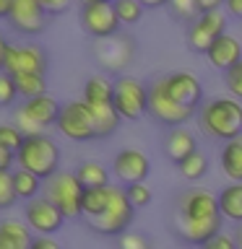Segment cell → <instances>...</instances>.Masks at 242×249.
I'll use <instances>...</instances> for the list:
<instances>
[{"label": "cell", "mask_w": 242, "mask_h": 249, "mask_svg": "<svg viewBox=\"0 0 242 249\" xmlns=\"http://www.w3.org/2000/svg\"><path fill=\"white\" fill-rule=\"evenodd\" d=\"M224 83H226L232 96H237L242 101V60L234 62L229 70H224Z\"/></svg>", "instance_id": "cell-36"}, {"label": "cell", "mask_w": 242, "mask_h": 249, "mask_svg": "<svg viewBox=\"0 0 242 249\" xmlns=\"http://www.w3.org/2000/svg\"><path fill=\"white\" fill-rule=\"evenodd\" d=\"M120 247L122 249H148V239L146 236H138V233H120Z\"/></svg>", "instance_id": "cell-37"}, {"label": "cell", "mask_w": 242, "mask_h": 249, "mask_svg": "<svg viewBox=\"0 0 242 249\" xmlns=\"http://www.w3.org/2000/svg\"><path fill=\"white\" fill-rule=\"evenodd\" d=\"M216 197H219L222 215L234 223H242V182H232L229 179V184L222 187V192Z\"/></svg>", "instance_id": "cell-23"}, {"label": "cell", "mask_w": 242, "mask_h": 249, "mask_svg": "<svg viewBox=\"0 0 242 249\" xmlns=\"http://www.w3.org/2000/svg\"><path fill=\"white\" fill-rule=\"evenodd\" d=\"M136 210L138 208L130 202L125 187H112V200L104 208V213L86 218V223L99 236H120V233H125L130 229L133 218H136Z\"/></svg>", "instance_id": "cell-4"}, {"label": "cell", "mask_w": 242, "mask_h": 249, "mask_svg": "<svg viewBox=\"0 0 242 249\" xmlns=\"http://www.w3.org/2000/svg\"><path fill=\"white\" fill-rule=\"evenodd\" d=\"M206 57H208V62L214 68L229 70L234 62L242 60V44L232 34H226V31H224V34H219L214 42H211V47L206 50Z\"/></svg>", "instance_id": "cell-18"}, {"label": "cell", "mask_w": 242, "mask_h": 249, "mask_svg": "<svg viewBox=\"0 0 242 249\" xmlns=\"http://www.w3.org/2000/svg\"><path fill=\"white\" fill-rule=\"evenodd\" d=\"M195 112H198L195 107H187L182 101L172 99L159 86V81L151 83V89H148V114H151V120H156L164 127H177V124L190 122Z\"/></svg>", "instance_id": "cell-8"}, {"label": "cell", "mask_w": 242, "mask_h": 249, "mask_svg": "<svg viewBox=\"0 0 242 249\" xmlns=\"http://www.w3.org/2000/svg\"><path fill=\"white\" fill-rule=\"evenodd\" d=\"M109 200H112V184L86 187V190H83V200H81L83 218H94V215L104 213V208L109 205Z\"/></svg>", "instance_id": "cell-25"}, {"label": "cell", "mask_w": 242, "mask_h": 249, "mask_svg": "<svg viewBox=\"0 0 242 249\" xmlns=\"http://www.w3.org/2000/svg\"><path fill=\"white\" fill-rule=\"evenodd\" d=\"M219 166L232 182H242V135L224 140V148L219 153Z\"/></svg>", "instance_id": "cell-21"}, {"label": "cell", "mask_w": 242, "mask_h": 249, "mask_svg": "<svg viewBox=\"0 0 242 249\" xmlns=\"http://www.w3.org/2000/svg\"><path fill=\"white\" fill-rule=\"evenodd\" d=\"M222 208L219 197L206 190H185L177 197L175 205V233L185 244L193 247H206L211 236L222 231Z\"/></svg>", "instance_id": "cell-1"}, {"label": "cell", "mask_w": 242, "mask_h": 249, "mask_svg": "<svg viewBox=\"0 0 242 249\" xmlns=\"http://www.w3.org/2000/svg\"><path fill=\"white\" fill-rule=\"evenodd\" d=\"M125 192H128V197H130V202L136 208H148V205H151V200H154V192H151V187H146V182L125 184Z\"/></svg>", "instance_id": "cell-33"}, {"label": "cell", "mask_w": 242, "mask_h": 249, "mask_svg": "<svg viewBox=\"0 0 242 249\" xmlns=\"http://www.w3.org/2000/svg\"><path fill=\"white\" fill-rule=\"evenodd\" d=\"M234 239H237V247L242 249V223L237 226V231H234Z\"/></svg>", "instance_id": "cell-47"}, {"label": "cell", "mask_w": 242, "mask_h": 249, "mask_svg": "<svg viewBox=\"0 0 242 249\" xmlns=\"http://www.w3.org/2000/svg\"><path fill=\"white\" fill-rule=\"evenodd\" d=\"M47 18L50 13L44 11V5L39 0H13L11 13H8V23L23 36H37L47 29Z\"/></svg>", "instance_id": "cell-13"}, {"label": "cell", "mask_w": 242, "mask_h": 249, "mask_svg": "<svg viewBox=\"0 0 242 249\" xmlns=\"http://www.w3.org/2000/svg\"><path fill=\"white\" fill-rule=\"evenodd\" d=\"M112 174L120 184L130 182H146V177L151 174V161L143 151L138 148H122L115 153L112 159Z\"/></svg>", "instance_id": "cell-15"}, {"label": "cell", "mask_w": 242, "mask_h": 249, "mask_svg": "<svg viewBox=\"0 0 242 249\" xmlns=\"http://www.w3.org/2000/svg\"><path fill=\"white\" fill-rule=\"evenodd\" d=\"M175 166H177V171L187 179V182H198V179H203V177H206V171H208V159L198 151V148H195L193 153H187L182 161L175 163Z\"/></svg>", "instance_id": "cell-27"}, {"label": "cell", "mask_w": 242, "mask_h": 249, "mask_svg": "<svg viewBox=\"0 0 242 249\" xmlns=\"http://www.w3.org/2000/svg\"><path fill=\"white\" fill-rule=\"evenodd\" d=\"M115 3H81V29L91 39H104L120 31Z\"/></svg>", "instance_id": "cell-12"}, {"label": "cell", "mask_w": 242, "mask_h": 249, "mask_svg": "<svg viewBox=\"0 0 242 249\" xmlns=\"http://www.w3.org/2000/svg\"><path fill=\"white\" fill-rule=\"evenodd\" d=\"M26 221H16V218H5L0 221V249H29L34 236H31Z\"/></svg>", "instance_id": "cell-20"}, {"label": "cell", "mask_w": 242, "mask_h": 249, "mask_svg": "<svg viewBox=\"0 0 242 249\" xmlns=\"http://www.w3.org/2000/svg\"><path fill=\"white\" fill-rule=\"evenodd\" d=\"M83 190L86 187L81 184L76 171H55L52 177L44 179L42 195H47L62 210V215L68 221H73V218H83V208H81Z\"/></svg>", "instance_id": "cell-5"}, {"label": "cell", "mask_w": 242, "mask_h": 249, "mask_svg": "<svg viewBox=\"0 0 242 249\" xmlns=\"http://www.w3.org/2000/svg\"><path fill=\"white\" fill-rule=\"evenodd\" d=\"M206 247H208V249H234V247H237V239H234V236H226V233L219 231L216 236L208 239Z\"/></svg>", "instance_id": "cell-38"}, {"label": "cell", "mask_w": 242, "mask_h": 249, "mask_svg": "<svg viewBox=\"0 0 242 249\" xmlns=\"http://www.w3.org/2000/svg\"><path fill=\"white\" fill-rule=\"evenodd\" d=\"M226 31V13H222V8L216 11H203L198 13V18L190 21L187 26V47L198 54H206L211 42Z\"/></svg>", "instance_id": "cell-11"}, {"label": "cell", "mask_w": 242, "mask_h": 249, "mask_svg": "<svg viewBox=\"0 0 242 249\" xmlns=\"http://www.w3.org/2000/svg\"><path fill=\"white\" fill-rule=\"evenodd\" d=\"M19 96V86H16V75H11L8 70H0V107L8 109Z\"/></svg>", "instance_id": "cell-34"}, {"label": "cell", "mask_w": 242, "mask_h": 249, "mask_svg": "<svg viewBox=\"0 0 242 249\" xmlns=\"http://www.w3.org/2000/svg\"><path fill=\"white\" fill-rule=\"evenodd\" d=\"M13 187H16V195H19V200H31L37 197V195H42V187H44V179L37 177L34 171L29 169H16L13 171Z\"/></svg>", "instance_id": "cell-26"}, {"label": "cell", "mask_w": 242, "mask_h": 249, "mask_svg": "<svg viewBox=\"0 0 242 249\" xmlns=\"http://www.w3.org/2000/svg\"><path fill=\"white\" fill-rule=\"evenodd\" d=\"M11 3H13V0H0V21L8 18V13H11Z\"/></svg>", "instance_id": "cell-44"}, {"label": "cell", "mask_w": 242, "mask_h": 249, "mask_svg": "<svg viewBox=\"0 0 242 249\" xmlns=\"http://www.w3.org/2000/svg\"><path fill=\"white\" fill-rule=\"evenodd\" d=\"M60 107L62 104H58V99H52L50 93H39V96L23 99V104L16 109L13 122L23 130V135L42 132V130L52 127V124L58 122Z\"/></svg>", "instance_id": "cell-6"}, {"label": "cell", "mask_w": 242, "mask_h": 249, "mask_svg": "<svg viewBox=\"0 0 242 249\" xmlns=\"http://www.w3.org/2000/svg\"><path fill=\"white\" fill-rule=\"evenodd\" d=\"M16 200H19V195H16V187H13V171L3 169L0 171V210H11Z\"/></svg>", "instance_id": "cell-32"}, {"label": "cell", "mask_w": 242, "mask_h": 249, "mask_svg": "<svg viewBox=\"0 0 242 249\" xmlns=\"http://www.w3.org/2000/svg\"><path fill=\"white\" fill-rule=\"evenodd\" d=\"M13 161H16V153L11 151V148L0 145V171H3V169H11Z\"/></svg>", "instance_id": "cell-41"}, {"label": "cell", "mask_w": 242, "mask_h": 249, "mask_svg": "<svg viewBox=\"0 0 242 249\" xmlns=\"http://www.w3.org/2000/svg\"><path fill=\"white\" fill-rule=\"evenodd\" d=\"M94 57L107 70H122L133 60V39L122 34H112L104 39H97L94 44Z\"/></svg>", "instance_id": "cell-16"}, {"label": "cell", "mask_w": 242, "mask_h": 249, "mask_svg": "<svg viewBox=\"0 0 242 249\" xmlns=\"http://www.w3.org/2000/svg\"><path fill=\"white\" fill-rule=\"evenodd\" d=\"M55 127L60 130V135H65L68 140H73V143H89V140L97 138L91 109H89V104H86L83 99L65 101V104L60 107V114H58Z\"/></svg>", "instance_id": "cell-7"}, {"label": "cell", "mask_w": 242, "mask_h": 249, "mask_svg": "<svg viewBox=\"0 0 242 249\" xmlns=\"http://www.w3.org/2000/svg\"><path fill=\"white\" fill-rule=\"evenodd\" d=\"M23 221L29 223V229L34 233H52V236H55V233L62 229V223H65L68 218L62 215V210L55 205L47 195H37V197L26 200Z\"/></svg>", "instance_id": "cell-10"}, {"label": "cell", "mask_w": 242, "mask_h": 249, "mask_svg": "<svg viewBox=\"0 0 242 249\" xmlns=\"http://www.w3.org/2000/svg\"><path fill=\"white\" fill-rule=\"evenodd\" d=\"M224 8L232 18H240L242 21V0H224Z\"/></svg>", "instance_id": "cell-42"}, {"label": "cell", "mask_w": 242, "mask_h": 249, "mask_svg": "<svg viewBox=\"0 0 242 249\" xmlns=\"http://www.w3.org/2000/svg\"><path fill=\"white\" fill-rule=\"evenodd\" d=\"M112 3H115L117 18H120L122 26H136V23L143 18L146 5L141 3V0H112Z\"/></svg>", "instance_id": "cell-30"}, {"label": "cell", "mask_w": 242, "mask_h": 249, "mask_svg": "<svg viewBox=\"0 0 242 249\" xmlns=\"http://www.w3.org/2000/svg\"><path fill=\"white\" fill-rule=\"evenodd\" d=\"M78 179L83 187H99V184H109V169L99 161H83L76 169Z\"/></svg>", "instance_id": "cell-28"}, {"label": "cell", "mask_w": 242, "mask_h": 249, "mask_svg": "<svg viewBox=\"0 0 242 249\" xmlns=\"http://www.w3.org/2000/svg\"><path fill=\"white\" fill-rule=\"evenodd\" d=\"M224 0H198V11H216V8H222Z\"/></svg>", "instance_id": "cell-43"}, {"label": "cell", "mask_w": 242, "mask_h": 249, "mask_svg": "<svg viewBox=\"0 0 242 249\" xmlns=\"http://www.w3.org/2000/svg\"><path fill=\"white\" fill-rule=\"evenodd\" d=\"M156 81H159V86L169 93L172 99L182 101V104H187V107H195V109L201 107L203 86H201V81L193 73H187V70H177V73H167V75L156 78Z\"/></svg>", "instance_id": "cell-17"}, {"label": "cell", "mask_w": 242, "mask_h": 249, "mask_svg": "<svg viewBox=\"0 0 242 249\" xmlns=\"http://www.w3.org/2000/svg\"><path fill=\"white\" fill-rule=\"evenodd\" d=\"M3 70L11 75L19 73H47V52L39 44H8Z\"/></svg>", "instance_id": "cell-14"}, {"label": "cell", "mask_w": 242, "mask_h": 249, "mask_svg": "<svg viewBox=\"0 0 242 249\" xmlns=\"http://www.w3.org/2000/svg\"><path fill=\"white\" fill-rule=\"evenodd\" d=\"M8 44H11V42H8V39H5L3 34H0V70H3V57H5V50H8Z\"/></svg>", "instance_id": "cell-45"}, {"label": "cell", "mask_w": 242, "mask_h": 249, "mask_svg": "<svg viewBox=\"0 0 242 249\" xmlns=\"http://www.w3.org/2000/svg\"><path fill=\"white\" fill-rule=\"evenodd\" d=\"M169 8V13H172V18H177V21H182V23H190L198 18V0H169L167 3Z\"/></svg>", "instance_id": "cell-31"}, {"label": "cell", "mask_w": 242, "mask_h": 249, "mask_svg": "<svg viewBox=\"0 0 242 249\" xmlns=\"http://www.w3.org/2000/svg\"><path fill=\"white\" fill-rule=\"evenodd\" d=\"M23 130L19 127V124H0V145H5V148H11V151L16 153L21 148V143H23Z\"/></svg>", "instance_id": "cell-35"}, {"label": "cell", "mask_w": 242, "mask_h": 249, "mask_svg": "<svg viewBox=\"0 0 242 249\" xmlns=\"http://www.w3.org/2000/svg\"><path fill=\"white\" fill-rule=\"evenodd\" d=\"M81 3H112V0H81Z\"/></svg>", "instance_id": "cell-48"}, {"label": "cell", "mask_w": 242, "mask_h": 249, "mask_svg": "<svg viewBox=\"0 0 242 249\" xmlns=\"http://www.w3.org/2000/svg\"><path fill=\"white\" fill-rule=\"evenodd\" d=\"M39 3L44 5V11L50 16H60V13H65L68 8L73 5V0H39Z\"/></svg>", "instance_id": "cell-39"}, {"label": "cell", "mask_w": 242, "mask_h": 249, "mask_svg": "<svg viewBox=\"0 0 242 249\" xmlns=\"http://www.w3.org/2000/svg\"><path fill=\"white\" fill-rule=\"evenodd\" d=\"M91 117H94V127H97V138H109L115 135L117 127H120L122 117L115 109V101H107V104H89Z\"/></svg>", "instance_id": "cell-22"}, {"label": "cell", "mask_w": 242, "mask_h": 249, "mask_svg": "<svg viewBox=\"0 0 242 249\" xmlns=\"http://www.w3.org/2000/svg\"><path fill=\"white\" fill-rule=\"evenodd\" d=\"M16 86H19L21 99H31V96H39V93H47L44 73H19L16 75Z\"/></svg>", "instance_id": "cell-29"}, {"label": "cell", "mask_w": 242, "mask_h": 249, "mask_svg": "<svg viewBox=\"0 0 242 249\" xmlns=\"http://www.w3.org/2000/svg\"><path fill=\"white\" fill-rule=\"evenodd\" d=\"M141 3H143L146 8H164L169 0H141Z\"/></svg>", "instance_id": "cell-46"}, {"label": "cell", "mask_w": 242, "mask_h": 249, "mask_svg": "<svg viewBox=\"0 0 242 249\" xmlns=\"http://www.w3.org/2000/svg\"><path fill=\"white\" fill-rule=\"evenodd\" d=\"M115 96V81L107 75H89L83 83V101L86 104H107Z\"/></svg>", "instance_id": "cell-24"}, {"label": "cell", "mask_w": 242, "mask_h": 249, "mask_svg": "<svg viewBox=\"0 0 242 249\" xmlns=\"http://www.w3.org/2000/svg\"><path fill=\"white\" fill-rule=\"evenodd\" d=\"M31 249H60V244L52 239V233H37L31 241Z\"/></svg>", "instance_id": "cell-40"}, {"label": "cell", "mask_w": 242, "mask_h": 249, "mask_svg": "<svg viewBox=\"0 0 242 249\" xmlns=\"http://www.w3.org/2000/svg\"><path fill=\"white\" fill-rule=\"evenodd\" d=\"M195 148H198V140H195V135L190 130H185L182 124H177V127H169L167 135H164V156L177 163L182 161L187 153H193Z\"/></svg>", "instance_id": "cell-19"}, {"label": "cell", "mask_w": 242, "mask_h": 249, "mask_svg": "<svg viewBox=\"0 0 242 249\" xmlns=\"http://www.w3.org/2000/svg\"><path fill=\"white\" fill-rule=\"evenodd\" d=\"M16 163L21 169L34 171L37 177H52L55 171H60V145L47 135V132H31L23 138L21 148L16 151Z\"/></svg>", "instance_id": "cell-3"}, {"label": "cell", "mask_w": 242, "mask_h": 249, "mask_svg": "<svg viewBox=\"0 0 242 249\" xmlns=\"http://www.w3.org/2000/svg\"><path fill=\"white\" fill-rule=\"evenodd\" d=\"M112 101H115V109L120 112L122 120L136 122L148 114V89L133 75H120L115 81Z\"/></svg>", "instance_id": "cell-9"}, {"label": "cell", "mask_w": 242, "mask_h": 249, "mask_svg": "<svg viewBox=\"0 0 242 249\" xmlns=\"http://www.w3.org/2000/svg\"><path fill=\"white\" fill-rule=\"evenodd\" d=\"M195 117L198 127L214 140H232L242 135V104L237 96H214L201 101Z\"/></svg>", "instance_id": "cell-2"}]
</instances>
